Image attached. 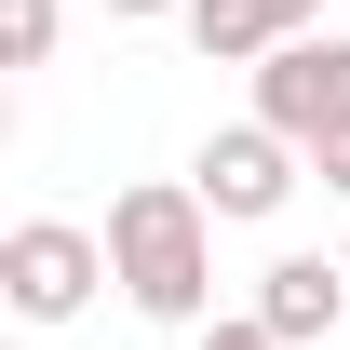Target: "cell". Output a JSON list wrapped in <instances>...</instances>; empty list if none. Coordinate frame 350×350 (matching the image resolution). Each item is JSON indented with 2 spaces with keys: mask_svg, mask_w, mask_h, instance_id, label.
<instances>
[{
  "mask_svg": "<svg viewBox=\"0 0 350 350\" xmlns=\"http://www.w3.org/2000/svg\"><path fill=\"white\" fill-rule=\"evenodd\" d=\"M108 269H122V297L148 323H202L216 310V202L189 189V175H148L108 202Z\"/></svg>",
  "mask_w": 350,
  "mask_h": 350,
  "instance_id": "obj_1",
  "label": "cell"
},
{
  "mask_svg": "<svg viewBox=\"0 0 350 350\" xmlns=\"http://www.w3.org/2000/svg\"><path fill=\"white\" fill-rule=\"evenodd\" d=\"M243 81H256V122H283L297 148L350 135V41H337V27H297V41H269Z\"/></svg>",
  "mask_w": 350,
  "mask_h": 350,
  "instance_id": "obj_2",
  "label": "cell"
},
{
  "mask_svg": "<svg viewBox=\"0 0 350 350\" xmlns=\"http://www.w3.org/2000/svg\"><path fill=\"white\" fill-rule=\"evenodd\" d=\"M94 283H122V269H108V229L27 216L14 243H0V297L27 310V323H68V310H94Z\"/></svg>",
  "mask_w": 350,
  "mask_h": 350,
  "instance_id": "obj_3",
  "label": "cell"
},
{
  "mask_svg": "<svg viewBox=\"0 0 350 350\" xmlns=\"http://www.w3.org/2000/svg\"><path fill=\"white\" fill-rule=\"evenodd\" d=\"M297 175H310V148H297L283 122H256V108H243L229 135H202L189 189H202L216 216H283V202H297Z\"/></svg>",
  "mask_w": 350,
  "mask_h": 350,
  "instance_id": "obj_4",
  "label": "cell"
},
{
  "mask_svg": "<svg viewBox=\"0 0 350 350\" xmlns=\"http://www.w3.org/2000/svg\"><path fill=\"white\" fill-rule=\"evenodd\" d=\"M256 310L283 323V350H310V337L350 323V269H337V256H269V269H256Z\"/></svg>",
  "mask_w": 350,
  "mask_h": 350,
  "instance_id": "obj_5",
  "label": "cell"
},
{
  "mask_svg": "<svg viewBox=\"0 0 350 350\" xmlns=\"http://www.w3.org/2000/svg\"><path fill=\"white\" fill-rule=\"evenodd\" d=\"M310 14H323V0H189V14H175V27H189V41H202V68H256L269 41H297Z\"/></svg>",
  "mask_w": 350,
  "mask_h": 350,
  "instance_id": "obj_6",
  "label": "cell"
},
{
  "mask_svg": "<svg viewBox=\"0 0 350 350\" xmlns=\"http://www.w3.org/2000/svg\"><path fill=\"white\" fill-rule=\"evenodd\" d=\"M54 54V0H0V68H41Z\"/></svg>",
  "mask_w": 350,
  "mask_h": 350,
  "instance_id": "obj_7",
  "label": "cell"
},
{
  "mask_svg": "<svg viewBox=\"0 0 350 350\" xmlns=\"http://www.w3.org/2000/svg\"><path fill=\"white\" fill-rule=\"evenodd\" d=\"M189 337H202V350H283V323H269V310H202Z\"/></svg>",
  "mask_w": 350,
  "mask_h": 350,
  "instance_id": "obj_8",
  "label": "cell"
},
{
  "mask_svg": "<svg viewBox=\"0 0 350 350\" xmlns=\"http://www.w3.org/2000/svg\"><path fill=\"white\" fill-rule=\"evenodd\" d=\"M310 175H323V189L350 202V135H323V148H310Z\"/></svg>",
  "mask_w": 350,
  "mask_h": 350,
  "instance_id": "obj_9",
  "label": "cell"
},
{
  "mask_svg": "<svg viewBox=\"0 0 350 350\" xmlns=\"http://www.w3.org/2000/svg\"><path fill=\"white\" fill-rule=\"evenodd\" d=\"M108 14H189V0H108Z\"/></svg>",
  "mask_w": 350,
  "mask_h": 350,
  "instance_id": "obj_10",
  "label": "cell"
}]
</instances>
